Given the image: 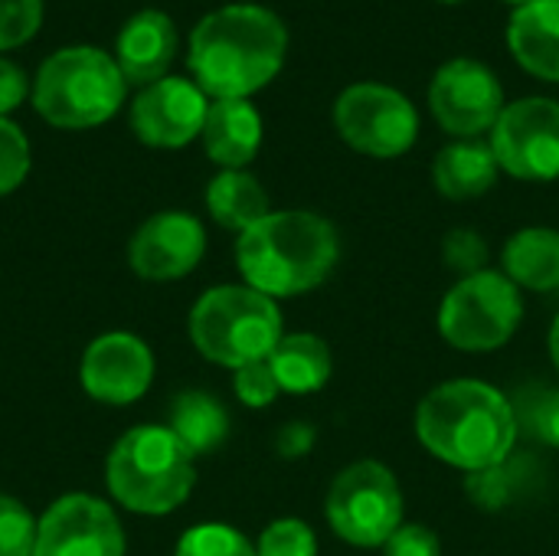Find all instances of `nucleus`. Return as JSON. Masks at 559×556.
<instances>
[{
  "instance_id": "nucleus-1",
  "label": "nucleus",
  "mask_w": 559,
  "mask_h": 556,
  "mask_svg": "<svg viewBox=\"0 0 559 556\" xmlns=\"http://www.w3.org/2000/svg\"><path fill=\"white\" fill-rule=\"evenodd\" d=\"M288 29L269 7L233 3L213 10L190 33L193 82L213 98H249L265 88L285 62Z\"/></svg>"
},
{
  "instance_id": "nucleus-2",
  "label": "nucleus",
  "mask_w": 559,
  "mask_h": 556,
  "mask_svg": "<svg viewBox=\"0 0 559 556\" xmlns=\"http://www.w3.org/2000/svg\"><path fill=\"white\" fill-rule=\"evenodd\" d=\"M416 436L429 456L472 475L508 462L521 429L514 403L498 387L485 380H449L423 397Z\"/></svg>"
},
{
  "instance_id": "nucleus-3",
  "label": "nucleus",
  "mask_w": 559,
  "mask_h": 556,
  "mask_svg": "<svg viewBox=\"0 0 559 556\" xmlns=\"http://www.w3.org/2000/svg\"><path fill=\"white\" fill-rule=\"evenodd\" d=\"M337 259L334 223L311 210H272L236 242V265L246 285L275 301L314 292Z\"/></svg>"
},
{
  "instance_id": "nucleus-4",
  "label": "nucleus",
  "mask_w": 559,
  "mask_h": 556,
  "mask_svg": "<svg viewBox=\"0 0 559 556\" xmlns=\"http://www.w3.org/2000/svg\"><path fill=\"white\" fill-rule=\"evenodd\" d=\"M197 459L167 426L128 429L105 465L111 498L147 518L177 511L197 485Z\"/></svg>"
},
{
  "instance_id": "nucleus-5",
  "label": "nucleus",
  "mask_w": 559,
  "mask_h": 556,
  "mask_svg": "<svg viewBox=\"0 0 559 556\" xmlns=\"http://www.w3.org/2000/svg\"><path fill=\"white\" fill-rule=\"evenodd\" d=\"M124 75L115 56L95 46H69L52 52L33 82V105L43 121L66 131L98 128L124 105Z\"/></svg>"
},
{
  "instance_id": "nucleus-6",
  "label": "nucleus",
  "mask_w": 559,
  "mask_h": 556,
  "mask_svg": "<svg viewBox=\"0 0 559 556\" xmlns=\"http://www.w3.org/2000/svg\"><path fill=\"white\" fill-rule=\"evenodd\" d=\"M282 338L278 301L249 285H216L190 311L193 347L229 370L269 360Z\"/></svg>"
},
{
  "instance_id": "nucleus-7",
  "label": "nucleus",
  "mask_w": 559,
  "mask_h": 556,
  "mask_svg": "<svg viewBox=\"0 0 559 556\" xmlns=\"http://www.w3.org/2000/svg\"><path fill=\"white\" fill-rule=\"evenodd\" d=\"M524 321L521 288L495 269L459 279L439 305V334L465 354L501 351Z\"/></svg>"
},
{
  "instance_id": "nucleus-8",
  "label": "nucleus",
  "mask_w": 559,
  "mask_h": 556,
  "mask_svg": "<svg viewBox=\"0 0 559 556\" xmlns=\"http://www.w3.org/2000/svg\"><path fill=\"white\" fill-rule=\"evenodd\" d=\"M324 514L341 541L383 547L403 524V488L383 462L364 459L337 472L328 488Z\"/></svg>"
},
{
  "instance_id": "nucleus-9",
  "label": "nucleus",
  "mask_w": 559,
  "mask_h": 556,
  "mask_svg": "<svg viewBox=\"0 0 559 556\" xmlns=\"http://www.w3.org/2000/svg\"><path fill=\"white\" fill-rule=\"evenodd\" d=\"M334 125L344 144L367 157H403L419 138L416 105L393 85L357 82L334 102Z\"/></svg>"
},
{
  "instance_id": "nucleus-10",
  "label": "nucleus",
  "mask_w": 559,
  "mask_h": 556,
  "mask_svg": "<svg viewBox=\"0 0 559 556\" xmlns=\"http://www.w3.org/2000/svg\"><path fill=\"white\" fill-rule=\"evenodd\" d=\"M491 151L518 180H557L559 177V102L531 95L504 105L491 128Z\"/></svg>"
},
{
  "instance_id": "nucleus-11",
  "label": "nucleus",
  "mask_w": 559,
  "mask_h": 556,
  "mask_svg": "<svg viewBox=\"0 0 559 556\" xmlns=\"http://www.w3.org/2000/svg\"><path fill=\"white\" fill-rule=\"evenodd\" d=\"M429 108L442 131L459 141H475L498 125L504 111V85L495 69L478 59H449L432 75Z\"/></svg>"
},
{
  "instance_id": "nucleus-12",
  "label": "nucleus",
  "mask_w": 559,
  "mask_h": 556,
  "mask_svg": "<svg viewBox=\"0 0 559 556\" xmlns=\"http://www.w3.org/2000/svg\"><path fill=\"white\" fill-rule=\"evenodd\" d=\"M124 528L115 508L95 495L75 492L52 501L39 518L33 556H124Z\"/></svg>"
},
{
  "instance_id": "nucleus-13",
  "label": "nucleus",
  "mask_w": 559,
  "mask_h": 556,
  "mask_svg": "<svg viewBox=\"0 0 559 556\" xmlns=\"http://www.w3.org/2000/svg\"><path fill=\"white\" fill-rule=\"evenodd\" d=\"M206 111V92L193 79L164 75L131 102V128L147 147L174 151L203 134Z\"/></svg>"
},
{
  "instance_id": "nucleus-14",
  "label": "nucleus",
  "mask_w": 559,
  "mask_h": 556,
  "mask_svg": "<svg viewBox=\"0 0 559 556\" xmlns=\"http://www.w3.org/2000/svg\"><path fill=\"white\" fill-rule=\"evenodd\" d=\"M79 377L92 400L105 406H131L154 383V354L138 334L111 331L85 347Z\"/></svg>"
},
{
  "instance_id": "nucleus-15",
  "label": "nucleus",
  "mask_w": 559,
  "mask_h": 556,
  "mask_svg": "<svg viewBox=\"0 0 559 556\" xmlns=\"http://www.w3.org/2000/svg\"><path fill=\"white\" fill-rule=\"evenodd\" d=\"M206 252V229L193 213L164 210L138 226L128 246L131 269L147 282H177L190 275Z\"/></svg>"
},
{
  "instance_id": "nucleus-16",
  "label": "nucleus",
  "mask_w": 559,
  "mask_h": 556,
  "mask_svg": "<svg viewBox=\"0 0 559 556\" xmlns=\"http://www.w3.org/2000/svg\"><path fill=\"white\" fill-rule=\"evenodd\" d=\"M177 56V26L164 10L134 13L115 43V62L128 85H154L167 75Z\"/></svg>"
},
{
  "instance_id": "nucleus-17",
  "label": "nucleus",
  "mask_w": 559,
  "mask_h": 556,
  "mask_svg": "<svg viewBox=\"0 0 559 556\" xmlns=\"http://www.w3.org/2000/svg\"><path fill=\"white\" fill-rule=\"evenodd\" d=\"M200 138L213 164L223 170H246L262 147V115L249 98L210 102Z\"/></svg>"
},
{
  "instance_id": "nucleus-18",
  "label": "nucleus",
  "mask_w": 559,
  "mask_h": 556,
  "mask_svg": "<svg viewBox=\"0 0 559 556\" xmlns=\"http://www.w3.org/2000/svg\"><path fill=\"white\" fill-rule=\"evenodd\" d=\"M508 46L524 72L559 82V0H531L508 23Z\"/></svg>"
},
{
  "instance_id": "nucleus-19",
  "label": "nucleus",
  "mask_w": 559,
  "mask_h": 556,
  "mask_svg": "<svg viewBox=\"0 0 559 556\" xmlns=\"http://www.w3.org/2000/svg\"><path fill=\"white\" fill-rule=\"evenodd\" d=\"M501 164L485 141H452L436 154L432 180L445 200H475L498 184Z\"/></svg>"
},
{
  "instance_id": "nucleus-20",
  "label": "nucleus",
  "mask_w": 559,
  "mask_h": 556,
  "mask_svg": "<svg viewBox=\"0 0 559 556\" xmlns=\"http://www.w3.org/2000/svg\"><path fill=\"white\" fill-rule=\"evenodd\" d=\"M269 367L282 393L308 397V393H318L331 380L334 360H331V347L324 338L298 331V334H285L275 344V351L269 354Z\"/></svg>"
},
{
  "instance_id": "nucleus-21",
  "label": "nucleus",
  "mask_w": 559,
  "mask_h": 556,
  "mask_svg": "<svg viewBox=\"0 0 559 556\" xmlns=\"http://www.w3.org/2000/svg\"><path fill=\"white\" fill-rule=\"evenodd\" d=\"M504 275L527 292L559 288V233L547 226H527L514 233L501 252Z\"/></svg>"
},
{
  "instance_id": "nucleus-22",
  "label": "nucleus",
  "mask_w": 559,
  "mask_h": 556,
  "mask_svg": "<svg viewBox=\"0 0 559 556\" xmlns=\"http://www.w3.org/2000/svg\"><path fill=\"white\" fill-rule=\"evenodd\" d=\"M167 429L187 446V452L193 459L210 456L229 436V413L213 393L183 390V393L174 397V403L167 410Z\"/></svg>"
},
{
  "instance_id": "nucleus-23",
  "label": "nucleus",
  "mask_w": 559,
  "mask_h": 556,
  "mask_svg": "<svg viewBox=\"0 0 559 556\" xmlns=\"http://www.w3.org/2000/svg\"><path fill=\"white\" fill-rule=\"evenodd\" d=\"M206 210L223 229H233L242 236L246 229H252L259 220L272 213V203H269L265 187L252 174L219 170L206 187Z\"/></svg>"
},
{
  "instance_id": "nucleus-24",
  "label": "nucleus",
  "mask_w": 559,
  "mask_h": 556,
  "mask_svg": "<svg viewBox=\"0 0 559 556\" xmlns=\"http://www.w3.org/2000/svg\"><path fill=\"white\" fill-rule=\"evenodd\" d=\"M518 429L547 449H559V387L524 390L514 403Z\"/></svg>"
},
{
  "instance_id": "nucleus-25",
  "label": "nucleus",
  "mask_w": 559,
  "mask_h": 556,
  "mask_svg": "<svg viewBox=\"0 0 559 556\" xmlns=\"http://www.w3.org/2000/svg\"><path fill=\"white\" fill-rule=\"evenodd\" d=\"M174 556H259L255 547L249 544L246 534H239L229 524L210 521V524H197L190 528L180 541Z\"/></svg>"
},
{
  "instance_id": "nucleus-26",
  "label": "nucleus",
  "mask_w": 559,
  "mask_h": 556,
  "mask_svg": "<svg viewBox=\"0 0 559 556\" xmlns=\"http://www.w3.org/2000/svg\"><path fill=\"white\" fill-rule=\"evenodd\" d=\"M36 531L39 521L29 514V508L10 495H0V556L36 554Z\"/></svg>"
},
{
  "instance_id": "nucleus-27",
  "label": "nucleus",
  "mask_w": 559,
  "mask_h": 556,
  "mask_svg": "<svg viewBox=\"0 0 559 556\" xmlns=\"http://www.w3.org/2000/svg\"><path fill=\"white\" fill-rule=\"evenodd\" d=\"M521 485V469L508 459L495 469H485V472H472L465 488L472 495V501L478 508H488V511H498L504 505H511L514 492Z\"/></svg>"
},
{
  "instance_id": "nucleus-28",
  "label": "nucleus",
  "mask_w": 559,
  "mask_h": 556,
  "mask_svg": "<svg viewBox=\"0 0 559 556\" xmlns=\"http://www.w3.org/2000/svg\"><path fill=\"white\" fill-rule=\"evenodd\" d=\"M259 556H318L314 531L298 518H278L272 521L259 537Z\"/></svg>"
},
{
  "instance_id": "nucleus-29",
  "label": "nucleus",
  "mask_w": 559,
  "mask_h": 556,
  "mask_svg": "<svg viewBox=\"0 0 559 556\" xmlns=\"http://www.w3.org/2000/svg\"><path fill=\"white\" fill-rule=\"evenodd\" d=\"M29 174V141L20 125L0 118V197L13 193Z\"/></svg>"
},
{
  "instance_id": "nucleus-30",
  "label": "nucleus",
  "mask_w": 559,
  "mask_h": 556,
  "mask_svg": "<svg viewBox=\"0 0 559 556\" xmlns=\"http://www.w3.org/2000/svg\"><path fill=\"white\" fill-rule=\"evenodd\" d=\"M43 23V0H0V49L23 46Z\"/></svg>"
},
{
  "instance_id": "nucleus-31",
  "label": "nucleus",
  "mask_w": 559,
  "mask_h": 556,
  "mask_svg": "<svg viewBox=\"0 0 559 556\" xmlns=\"http://www.w3.org/2000/svg\"><path fill=\"white\" fill-rule=\"evenodd\" d=\"M233 390H236L239 403L249 406V410H265L282 393L269 360H255V364H246V367L233 370Z\"/></svg>"
},
{
  "instance_id": "nucleus-32",
  "label": "nucleus",
  "mask_w": 559,
  "mask_h": 556,
  "mask_svg": "<svg viewBox=\"0 0 559 556\" xmlns=\"http://www.w3.org/2000/svg\"><path fill=\"white\" fill-rule=\"evenodd\" d=\"M442 259L462 279L485 272L488 269V242L475 229H452L442 239Z\"/></svg>"
},
{
  "instance_id": "nucleus-33",
  "label": "nucleus",
  "mask_w": 559,
  "mask_h": 556,
  "mask_svg": "<svg viewBox=\"0 0 559 556\" xmlns=\"http://www.w3.org/2000/svg\"><path fill=\"white\" fill-rule=\"evenodd\" d=\"M383 547L386 556H442L439 534L426 524H400Z\"/></svg>"
},
{
  "instance_id": "nucleus-34",
  "label": "nucleus",
  "mask_w": 559,
  "mask_h": 556,
  "mask_svg": "<svg viewBox=\"0 0 559 556\" xmlns=\"http://www.w3.org/2000/svg\"><path fill=\"white\" fill-rule=\"evenodd\" d=\"M26 88L29 85H26L23 69L16 62H10V59H0V118H7L13 108L23 105Z\"/></svg>"
},
{
  "instance_id": "nucleus-35",
  "label": "nucleus",
  "mask_w": 559,
  "mask_h": 556,
  "mask_svg": "<svg viewBox=\"0 0 559 556\" xmlns=\"http://www.w3.org/2000/svg\"><path fill=\"white\" fill-rule=\"evenodd\" d=\"M275 446H278V456H285V459H301V456H308V452L314 449V426H308V423H288V426L278 433Z\"/></svg>"
},
{
  "instance_id": "nucleus-36",
  "label": "nucleus",
  "mask_w": 559,
  "mask_h": 556,
  "mask_svg": "<svg viewBox=\"0 0 559 556\" xmlns=\"http://www.w3.org/2000/svg\"><path fill=\"white\" fill-rule=\"evenodd\" d=\"M547 344H550V360H554V367L559 370V315H557V321L550 324V338H547Z\"/></svg>"
},
{
  "instance_id": "nucleus-37",
  "label": "nucleus",
  "mask_w": 559,
  "mask_h": 556,
  "mask_svg": "<svg viewBox=\"0 0 559 556\" xmlns=\"http://www.w3.org/2000/svg\"><path fill=\"white\" fill-rule=\"evenodd\" d=\"M504 3H514V7H524V3H531V0H504Z\"/></svg>"
},
{
  "instance_id": "nucleus-38",
  "label": "nucleus",
  "mask_w": 559,
  "mask_h": 556,
  "mask_svg": "<svg viewBox=\"0 0 559 556\" xmlns=\"http://www.w3.org/2000/svg\"><path fill=\"white\" fill-rule=\"evenodd\" d=\"M442 3H462V0H442Z\"/></svg>"
}]
</instances>
